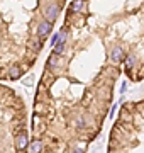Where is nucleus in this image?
<instances>
[{
    "mask_svg": "<svg viewBox=\"0 0 144 153\" xmlns=\"http://www.w3.org/2000/svg\"><path fill=\"white\" fill-rule=\"evenodd\" d=\"M58 7L56 5H51V7H48V10H46V19H48V22H53L58 17Z\"/></svg>",
    "mask_w": 144,
    "mask_h": 153,
    "instance_id": "obj_2",
    "label": "nucleus"
},
{
    "mask_svg": "<svg viewBox=\"0 0 144 153\" xmlns=\"http://www.w3.org/2000/svg\"><path fill=\"white\" fill-rule=\"evenodd\" d=\"M65 49V39H60L58 44L54 46V55H61V51Z\"/></svg>",
    "mask_w": 144,
    "mask_h": 153,
    "instance_id": "obj_6",
    "label": "nucleus"
},
{
    "mask_svg": "<svg viewBox=\"0 0 144 153\" xmlns=\"http://www.w3.org/2000/svg\"><path fill=\"white\" fill-rule=\"evenodd\" d=\"M31 48H32L34 51H39V49H41V43H37V41H32V43H31Z\"/></svg>",
    "mask_w": 144,
    "mask_h": 153,
    "instance_id": "obj_9",
    "label": "nucleus"
},
{
    "mask_svg": "<svg viewBox=\"0 0 144 153\" xmlns=\"http://www.w3.org/2000/svg\"><path fill=\"white\" fill-rule=\"evenodd\" d=\"M19 76H21V68H19V66H14L10 70V80H15Z\"/></svg>",
    "mask_w": 144,
    "mask_h": 153,
    "instance_id": "obj_7",
    "label": "nucleus"
},
{
    "mask_svg": "<svg viewBox=\"0 0 144 153\" xmlns=\"http://www.w3.org/2000/svg\"><path fill=\"white\" fill-rule=\"evenodd\" d=\"M73 153H83V150L82 148H76V150H73Z\"/></svg>",
    "mask_w": 144,
    "mask_h": 153,
    "instance_id": "obj_11",
    "label": "nucleus"
},
{
    "mask_svg": "<svg viewBox=\"0 0 144 153\" xmlns=\"http://www.w3.org/2000/svg\"><path fill=\"white\" fill-rule=\"evenodd\" d=\"M51 27H53V26H51V22H48V21L41 22V24H39V27H37V34H39V36H46V34L51 31Z\"/></svg>",
    "mask_w": 144,
    "mask_h": 153,
    "instance_id": "obj_3",
    "label": "nucleus"
},
{
    "mask_svg": "<svg viewBox=\"0 0 144 153\" xmlns=\"http://www.w3.org/2000/svg\"><path fill=\"white\" fill-rule=\"evenodd\" d=\"M15 145H17V150H19V152H24L26 146H27V133L26 131L19 133L17 138H15Z\"/></svg>",
    "mask_w": 144,
    "mask_h": 153,
    "instance_id": "obj_1",
    "label": "nucleus"
},
{
    "mask_svg": "<svg viewBox=\"0 0 144 153\" xmlns=\"http://www.w3.org/2000/svg\"><path fill=\"white\" fill-rule=\"evenodd\" d=\"M134 61H136V58H134L132 55H129V56H127V66H132Z\"/></svg>",
    "mask_w": 144,
    "mask_h": 153,
    "instance_id": "obj_10",
    "label": "nucleus"
},
{
    "mask_svg": "<svg viewBox=\"0 0 144 153\" xmlns=\"http://www.w3.org/2000/svg\"><path fill=\"white\" fill-rule=\"evenodd\" d=\"M83 7V0H73L71 2V10H80Z\"/></svg>",
    "mask_w": 144,
    "mask_h": 153,
    "instance_id": "obj_8",
    "label": "nucleus"
},
{
    "mask_svg": "<svg viewBox=\"0 0 144 153\" xmlns=\"http://www.w3.org/2000/svg\"><path fill=\"white\" fill-rule=\"evenodd\" d=\"M31 150H32V153H39L41 150H43V143L41 141H32L31 143Z\"/></svg>",
    "mask_w": 144,
    "mask_h": 153,
    "instance_id": "obj_5",
    "label": "nucleus"
},
{
    "mask_svg": "<svg viewBox=\"0 0 144 153\" xmlns=\"http://www.w3.org/2000/svg\"><path fill=\"white\" fill-rule=\"evenodd\" d=\"M124 58V53H122L120 48H114V51H112V60L115 61V63H119V61Z\"/></svg>",
    "mask_w": 144,
    "mask_h": 153,
    "instance_id": "obj_4",
    "label": "nucleus"
}]
</instances>
